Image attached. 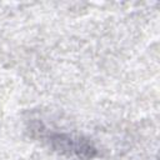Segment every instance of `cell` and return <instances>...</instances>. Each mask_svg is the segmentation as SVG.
<instances>
[{
  "mask_svg": "<svg viewBox=\"0 0 160 160\" xmlns=\"http://www.w3.org/2000/svg\"><path fill=\"white\" fill-rule=\"evenodd\" d=\"M50 141L54 144V146L58 150L68 151L71 155H78L81 158H91L95 152V149L90 144L82 141L81 139L72 138L70 135L54 134L50 135Z\"/></svg>",
  "mask_w": 160,
  "mask_h": 160,
  "instance_id": "obj_1",
  "label": "cell"
}]
</instances>
